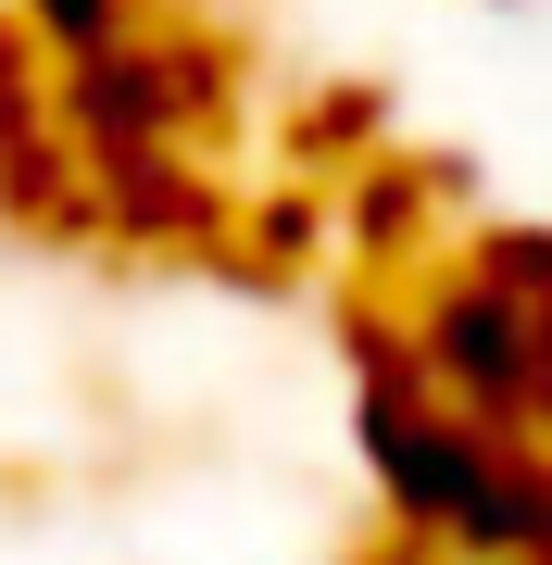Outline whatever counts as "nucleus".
Listing matches in <instances>:
<instances>
[{
  "instance_id": "obj_1",
  "label": "nucleus",
  "mask_w": 552,
  "mask_h": 565,
  "mask_svg": "<svg viewBox=\"0 0 552 565\" xmlns=\"http://www.w3.org/2000/svg\"><path fill=\"white\" fill-rule=\"evenodd\" d=\"M377 352L465 427L552 452V239H477L465 264H427L402 340Z\"/></svg>"
},
{
  "instance_id": "obj_2",
  "label": "nucleus",
  "mask_w": 552,
  "mask_h": 565,
  "mask_svg": "<svg viewBox=\"0 0 552 565\" xmlns=\"http://www.w3.org/2000/svg\"><path fill=\"white\" fill-rule=\"evenodd\" d=\"M365 465L389 490V515L427 527L440 553H477V565H515L528 553V503H540V452L528 440H490L452 403L402 377L377 340H365Z\"/></svg>"
},
{
  "instance_id": "obj_3",
  "label": "nucleus",
  "mask_w": 552,
  "mask_h": 565,
  "mask_svg": "<svg viewBox=\"0 0 552 565\" xmlns=\"http://www.w3.org/2000/svg\"><path fill=\"white\" fill-rule=\"evenodd\" d=\"M76 76H139V51H113V39H88L76 51ZM176 102H164V88H113V139H151V126H164Z\"/></svg>"
}]
</instances>
